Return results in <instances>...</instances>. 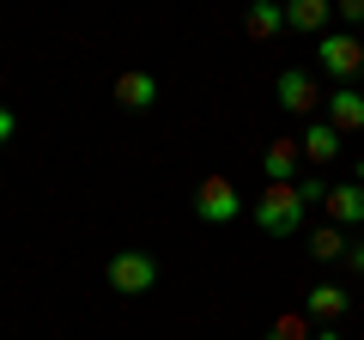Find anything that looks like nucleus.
<instances>
[{"mask_svg": "<svg viewBox=\"0 0 364 340\" xmlns=\"http://www.w3.org/2000/svg\"><path fill=\"white\" fill-rule=\"evenodd\" d=\"M346 310H352V292L334 286V280H322V286L304 292V316H310V322H340Z\"/></svg>", "mask_w": 364, "mask_h": 340, "instance_id": "7", "label": "nucleus"}, {"mask_svg": "<svg viewBox=\"0 0 364 340\" xmlns=\"http://www.w3.org/2000/svg\"><path fill=\"white\" fill-rule=\"evenodd\" d=\"M358 188H364V164H358Z\"/></svg>", "mask_w": 364, "mask_h": 340, "instance_id": "20", "label": "nucleus"}, {"mask_svg": "<svg viewBox=\"0 0 364 340\" xmlns=\"http://www.w3.org/2000/svg\"><path fill=\"white\" fill-rule=\"evenodd\" d=\"M334 13L346 18V25H364V0H334Z\"/></svg>", "mask_w": 364, "mask_h": 340, "instance_id": "16", "label": "nucleus"}, {"mask_svg": "<svg viewBox=\"0 0 364 340\" xmlns=\"http://www.w3.org/2000/svg\"><path fill=\"white\" fill-rule=\"evenodd\" d=\"M316 340H346V334H340V322H316Z\"/></svg>", "mask_w": 364, "mask_h": 340, "instance_id": "19", "label": "nucleus"}, {"mask_svg": "<svg viewBox=\"0 0 364 340\" xmlns=\"http://www.w3.org/2000/svg\"><path fill=\"white\" fill-rule=\"evenodd\" d=\"M310 255L316 262H346V231H340V225H322V231L310 237Z\"/></svg>", "mask_w": 364, "mask_h": 340, "instance_id": "14", "label": "nucleus"}, {"mask_svg": "<svg viewBox=\"0 0 364 340\" xmlns=\"http://www.w3.org/2000/svg\"><path fill=\"white\" fill-rule=\"evenodd\" d=\"M322 213H328V225H364V188L358 183H328V195H322Z\"/></svg>", "mask_w": 364, "mask_h": 340, "instance_id": "6", "label": "nucleus"}, {"mask_svg": "<svg viewBox=\"0 0 364 340\" xmlns=\"http://www.w3.org/2000/svg\"><path fill=\"white\" fill-rule=\"evenodd\" d=\"M316 61H322V73L334 79V85H352V79L364 73V43L352 37V31H322V37H316Z\"/></svg>", "mask_w": 364, "mask_h": 340, "instance_id": "2", "label": "nucleus"}, {"mask_svg": "<svg viewBox=\"0 0 364 340\" xmlns=\"http://www.w3.org/2000/svg\"><path fill=\"white\" fill-rule=\"evenodd\" d=\"M304 207H310V201H304V188L298 183H267L255 195V225L267 237H291L304 225Z\"/></svg>", "mask_w": 364, "mask_h": 340, "instance_id": "1", "label": "nucleus"}, {"mask_svg": "<svg viewBox=\"0 0 364 340\" xmlns=\"http://www.w3.org/2000/svg\"><path fill=\"white\" fill-rule=\"evenodd\" d=\"M261 340H316V328H310V316H304V310H286Z\"/></svg>", "mask_w": 364, "mask_h": 340, "instance_id": "15", "label": "nucleus"}, {"mask_svg": "<svg viewBox=\"0 0 364 340\" xmlns=\"http://www.w3.org/2000/svg\"><path fill=\"white\" fill-rule=\"evenodd\" d=\"M340 140H346V134H340L334 128V122H310V128H304V140H298V152L304 158H310V164H334V158H340Z\"/></svg>", "mask_w": 364, "mask_h": 340, "instance_id": "10", "label": "nucleus"}, {"mask_svg": "<svg viewBox=\"0 0 364 340\" xmlns=\"http://www.w3.org/2000/svg\"><path fill=\"white\" fill-rule=\"evenodd\" d=\"M109 292H122V298H140V292L158 286V262L146 255V249H122V255H109Z\"/></svg>", "mask_w": 364, "mask_h": 340, "instance_id": "3", "label": "nucleus"}, {"mask_svg": "<svg viewBox=\"0 0 364 340\" xmlns=\"http://www.w3.org/2000/svg\"><path fill=\"white\" fill-rule=\"evenodd\" d=\"M116 104L134 110V116H140V110H152V104H158V79L146 73V67H128V73L116 79Z\"/></svg>", "mask_w": 364, "mask_h": 340, "instance_id": "9", "label": "nucleus"}, {"mask_svg": "<svg viewBox=\"0 0 364 340\" xmlns=\"http://www.w3.org/2000/svg\"><path fill=\"white\" fill-rule=\"evenodd\" d=\"M273 97H279V110H286V116H310V110L322 104V92H316V79L304 73V67H286V73H279V85H273Z\"/></svg>", "mask_w": 364, "mask_h": 340, "instance_id": "5", "label": "nucleus"}, {"mask_svg": "<svg viewBox=\"0 0 364 340\" xmlns=\"http://www.w3.org/2000/svg\"><path fill=\"white\" fill-rule=\"evenodd\" d=\"M328 122L340 134H364V92L358 85H334L328 92Z\"/></svg>", "mask_w": 364, "mask_h": 340, "instance_id": "8", "label": "nucleus"}, {"mask_svg": "<svg viewBox=\"0 0 364 340\" xmlns=\"http://www.w3.org/2000/svg\"><path fill=\"white\" fill-rule=\"evenodd\" d=\"M328 13H334V0H286V25L304 31V37H322Z\"/></svg>", "mask_w": 364, "mask_h": 340, "instance_id": "12", "label": "nucleus"}, {"mask_svg": "<svg viewBox=\"0 0 364 340\" xmlns=\"http://www.w3.org/2000/svg\"><path fill=\"white\" fill-rule=\"evenodd\" d=\"M298 140H273L267 152H261V170H267V183H291L298 176Z\"/></svg>", "mask_w": 364, "mask_h": 340, "instance_id": "13", "label": "nucleus"}, {"mask_svg": "<svg viewBox=\"0 0 364 340\" xmlns=\"http://www.w3.org/2000/svg\"><path fill=\"white\" fill-rule=\"evenodd\" d=\"M243 31L255 43L279 37V31H286V0H249V6H243Z\"/></svg>", "mask_w": 364, "mask_h": 340, "instance_id": "11", "label": "nucleus"}, {"mask_svg": "<svg viewBox=\"0 0 364 340\" xmlns=\"http://www.w3.org/2000/svg\"><path fill=\"white\" fill-rule=\"evenodd\" d=\"M237 213H243V195H237L231 176H200V188H195V219H207V225H231Z\"/></svg>", "mask_w": 364, "mask_h": 340, "instance_id": "4", "label": "nucleus"}, {"mask_svg": "<svg viewBox=\"0 0 364 340\" xmlns=\"http://www.w3.org/2000/svg\"><path fill=\"white\" fill-rule=\"evenodd\" d=\"M13 134H18V116H13V110H6V104H0V146L13 140Z\"/></svg>", "mask_w": 364, "mask_h": 340, "instance_id": "17", "label": "nucleus"}, {"mask_svg": "<svg viewBox=\"0 0 364 340\" xmlns=\"http://www.w3.org/2000/svg\"><path fill=\"white\" fill-rule=\"evenodd\" d=\"M346 262H352V274H364V243H346Z\"/></svg>", "mask_w": 364, "mask_h": 340, "instance_id": "18", "label": "nucleus"}]
</instances>
